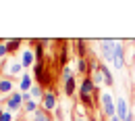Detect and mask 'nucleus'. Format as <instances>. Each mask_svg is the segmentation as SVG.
Returning a JSON list of instances; mask_svg holds the SVG:
<instances>
[{"label": "nucleus", "mask_w": 135, "mask_h": 121, "mask_svg": "<svg viewBox=\"0 0 135 121\" xmlns=\"http://www.w3.org/2000/svg\"><path fill=\"white\" fill-rule=\"evenodd\" d=\"M94 90H96L94 79H91L89 75H85L83 79H81V86H79V98H81V104H83V106H91V104H94V100H91Z\"/></svg>", "instance_id": "obj_1"}, {"label": "nucleus", "mask_w": 135, "mask_h": 121, "mask_svg": "<svg viewBox=\"0 0 135 121\" xmlns=\"http://www.w3.org/2000/svg\"><path fill=\"white\" fill-rule=\"evenodd\" d=\"M100 104H102V109H104V113H106V117H108V119L117 117V102L112 100V94L104 92V94L100 96Z\"/></svg>", "instance_id": "obj_2"}, {"label": "nucleus", "mask_w": 135, "mask_h": 121, "mask_svg": "<svg viewBox=\"0 0 135 121\" xmlns=\"http://www.w3.org/2000/svg\"><path fill=\"white\" fill-rule=\"evenodd\" d=\"M100 46H102V56L106 59V63H114V54H117L118 42H114V40H102Z\"/></svg>", "instance_id": "obj_3"}, {"label": "nucleus", "mask_w": 135, "mask_h": 121, "mask_svg": "<svg viewBox=\"0 0 135 121\" xmlns=\"http://www.w3.org/2000/svg\"><path fill=\"white\" fill-rule=\"evenodd\" d=\"M23 104H25V96L23 94H19V92H15V94H11L8 98H6V111H19V109H23Z\"/></svg>", "instance_id": "obj_4"}, {"label": "nucleus", "mask_w": 135, "mask_h": 121, "mask_svg": "<svg viewBox=\"0 0 135 121\" xmlns=\"http://www.w3.org/2000/svg\"><path fill=\"white\" fill-rule=\"evenodd\" d=\"M42 109H44V111H48V113H52L54 109H58V100H56V94H54L52 90H48V92L44 94V98H42Z\"/></svg>", "instance_id": "obj_5"}, {"label": "nucleus", "mask_w": 135, "mask_h": 121, "mask_svg": "<svg viewBox=\"0 0 135 121\" xmlns=\"http://www.w3.org/2000/svg\"><path fill=\"white\" fill-rule=\"evenodd\" d=\"M129 113H131V111H129V106H127V100H125V98H118L117 100V117L120 121H125L129 117Z\"/></svg>", "instance_id": "obj_6"}, {"label": "nucleus", "mask_w": 135, "mask_h": 121, "mask_svg": "<svg viewBox=\"0 0 135 121\" xmlns=\"http://www.w3.org/2000/svg\"><path fill=\"white\" fill-rule=\"evenodd\" d=\"M125 65H127V63H125V48L118 44L117 46V54H114V67H117V69H123Z\"/></svg>", "instance_id": "obj_7"}, {"label": "nucleus", "mask_w": 135, "mask_h": 121, "mask_svg": "<svg viewBox=\"0 0 135 121\" xmlns=\"http://www.w3.org/2000/svg\"><path fill=\"white\" fill-rule=\"evenodd\" d=\"M31 75L29 73H23V77H21V82H19V90H21V94H27V90H31Z\"/></svg>", "instance_id": "obj_8"}, {"label": "nucleus", "mask_w": 135, "mask_h": 121, "mask_svg": "<svg viewBox=\"0 0 135 121\" xmlns=\"http://www.w3.org/2000/svg\"><path fill=\"white\" fill-rule=\"evenodd\" d=\"M33 59H35V54L29 50V48H25V50H23V56H21V65H23V67H31V65H35Z\"/></svg>", "instance_id": "obj_9"}, {"label": "nucleus", "mask_w": 135, "mask_h": 121, "mask_svg": "<svg viewBox=\"0 0 135 121\" xmlns=\"http://www.w3.org/2000/svg\"><path fill=\"white\" fill-rule=\"evenodd\" d=\"M100 71H102V75H104L106 86H112V84H114V77H112V73H110V69H108L106 63H100Z\"/></svg>", "instance_id": "obj_10"}, {"label": "nucleus", "mask_w": 135, "mask_h": 121, "mask_svg": "<svg viewBox=\"0 0 135 121\" xmlns=\"http://www.w3.org/2000/svg\"><path fill=\"white\" fill-rule=\"evenodd\" d=\"M33 121H54V117H52L48 111H44V109H37L33 113Z\"/></svg>", "instance_id": "obj_11"}, {"label": "nucleus", "mask_w": 135, "mask_h": 121, "mask_svg": "<svg viewBox=\"0 0 135 121\" xmlns=\"http://www.w3.org/2000/svg\"><path fill=\"white\" fill-rule=\"evenodd\" d=\"M21 69H23V65H21V63H19V61H13V63H8V67H6V73H8V75H19V73H21Z\"/></svg>", "instance_id": "obj_12"}, {"label": "nucleus", "mask_w": 135, "mask_h": 121, "mask_svg": "<svg viewBox=\"0 0 135 121\" xmlns=\"http://www.w3.org/2000/svg\"><path fill=\"white\" fill-rule=\"evenodd\" d=\"M89 77L94 79V84H96V86L106 84V82H104V75H102V71H100V65H94V75H89Z\"/></svg>", "instance_id": "obj_13"}, {"label": "nucleus", "mask_w": 135, "mask_h": 121, "mask_svg": "<svg viewBox=\"0 0 135 121\" xmlns=\"http://www.w3.org/2000/svg\"><path fill=\"white\" fill-rule=\"evenodd\" d=\"M11 90H13V82H11L8 77L0 79V94H8V96H11Z\"/></svg>", "instance_id": "obj_14"}, {"label": "nucleus", "mask_w": 135, "mask_h": 121, "mask_svg": "<svg viewBox=\"0 0 135 121\" xmlns=\"http://www.w3.org/2000/svg\"><path fill=\"white\" fill-rule=\"evenodd\" d=\"M29 94H31L33 100H40V102H42V98H44L46 92H44V88H42V86H33L31 90H29Z\"/></svg>", "instance_id": "obj_15"}, {"label": "nucleus", "mask_w": 135, "mask_h": 121, "mask_svg": "<svg viewBox=\"0 0 135 121\" xmlns=\"http://www.w3.org/2000/svg\"><path fill=\"white\" fill-rule=\"evenodd\" d=\"M75 90H77V84H75V77L67 79V82H65V94H67V96H73V94H75Z\"/></svg>", "instance_id": "obj_16"}, {"label": "nucleus", "mask_w": 135, "mask_h": 121, "mask_svg": "<svg viewBox=\"0 0 135 121\" xmlns=\"http://www.w3.org/2000/svg\"><path fill=\"white\" fill-rule=\"evenodd\" d=\"M37 109H40V106H37V102H35L33 98H31V100H27V102L23 104V113H35Z\"/></svg>", "instance_id": "obj_17"}, {"label": "nucleus", "mask_w": 135, "mask_h": 121, "mask_svg": "<svg viewBox=\"0 0 135 121\" xmlns=\"http://www.w3.org/2000/svg\"><path fill=\"white\" fill-rule=\"evenodd\" d=\"M19 46H21V40H19V38H13V40H8V42H6V48H8V54H11V52H15L19 48Z\"/></svg>", "instance_id": "obj_18"}, {"label": "nucleus", "mask_w": 135, "mask_h": 121, "mask_svg": "<svg viewBox=\"0 0 135 121\" xmlns=\"http://www.w3.org/2000/svg\"><path fill=\"white\" fill-rule=\"evenodd\" d=\"M75 44H77V54H79V59H85V54H87V50H85V42H83V40H77Z\"/></svg>", "instance_id": "obj_19"}, {"label": "nucleus", "mask_w": 135, "mask_h": 121, "mask_svg": "<svg viewBox=\"0 0 135 121\" xmlns=\"http://www.w3.org/2000/svg\"><path fill=\"white\" fill-rule=\"evenodd\" d=\"M77 71H79V73H87V61H85V59H79V61H77Z\"/></svg>", "instance_id": "obj_20"}, {"label": "nucleus", "mask_w": 135, "mask_h": 121, "mask_svg": "<svg viewBox=\"0 0 135 121\" xmlns=\"http://www.w3.org/2000/svg\"><path fill=\"white\" fill-rule=\"evenodd\" d=\"M71 77H75V71L71 69V67H65V69H62V79H65V82H67V79H71Z\"/></svg>", "instance_id": "obj_21"}, {"label": "nucleus", "mask_w": 135, "mask_h": 121, "mask_svg": "<svg viewBox=\"0 0 135 121\" xmlns=\"http://www.w3.org/2000/svg\"><path fill=\"white\" fill-rule=\"evenodd\" d=\"M0 121H13V113L11 111H2L0 113Z\"/></svg>", "instance_id": "obj_22"}, {"label": "nucleus", "mask_w": 135, "mask_h": 121, "mask_svg": "<svg viewBox=\"0 0 135 121\" xmlns=\"http://www.w3.org/2000/svg\"><path fill=\"white\" fill-rule=\"evenodd\" d=\"M8 54V48H6V44H0V59L2 56H6Z\"/></svg>", "instance_id": "obj_23"}, {"label": "nucleus", "mask_w": 135, "mask_h": 121, "mask_svg": "<svg viewBox=\"0 0 135 121\" xmlns=\"http://www.w3.org/2000/svg\"><path fill=\"white\" fill-rule=\"evenodd\" d=\"M110 121H120V119H118V117H112V119H110Z\"/></svg>", "instance_id": "obj_24"}, {"label": "nucleus", "mask_w": 135, "mask_h": 121, "mask_svg": "<svg viewBox=\"0 0 135 121\" xmlns=\"http://www.w3.org/2000/svg\"><path fill=\"white\" fill-rule=\"evenodd\" d=\"M54 121H62V119H60V117H56V119H54Z\"/></svg>", "instance_id": "obj_25"}, {"label": "nucleus", "mask_w": 135, "mask_h": 121, "mask_svg": "<svg viewBox=\"0 0 135 121\" xmlns=\"http://www.w3.org/2000/svg\"><path fill=\"white\" fill-rule=\"evenodd\" d=\"M0 71H2V63H0Z\"/></svg>", "instance_id": "obj_26"}, {"label": "nucleus", "mask_w": 135, "mask_h": 121, "mask_svg": "<svg viewBox=\"0 0 135 121\" xmlns=\"http://www.w3.org/2000/svg\"><path fill=\"white\" fill-rule=\"evenodd\" d=\"M0 44H2V40H0Z\"/></svg>", "instance_id": "obj_27"}, {"label": "nucleus", "mask_w": 135, "mask_h": 121, "mask_svg": "<svg viewBox=\"0 0 135 121\" xmlns=\"http://www.w3.org/2000/svg\"><path fill=\"white\" fill-rule=\"evenodd\" d=\"M0 113H2V111H0Z\"/></svg>", "instance_id": "obj_28"}]
</instances>
